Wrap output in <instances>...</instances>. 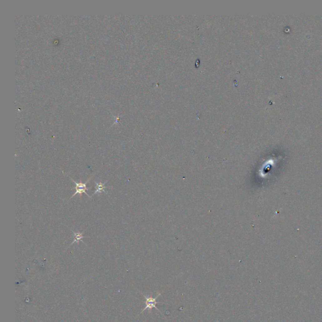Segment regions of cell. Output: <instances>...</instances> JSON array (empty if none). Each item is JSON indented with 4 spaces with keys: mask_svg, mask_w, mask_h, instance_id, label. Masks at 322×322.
Here are the masks:
<instances>
[{
    "mask_svg": "<svg viewBox=\"0 0 322 322\" xmlns=\"http://www.w3.org/2000/svg\"><path fill=\"white\" fill-rule=\"evenodd\" d=\"M91 178H89V179H88V180H87L85 183H82L81 181L79 182H76L73 179L71 178V180L74 182L75 186H76L74 188H72V190H76V191H75V193L73 194V195L71 197V198H70V199L72 198H73L75 195H79V196H81L82 193H84V194H85L86 195H87L89 198H92V196H89V195L86 193V191H87V190H89V188H88V187H87V186H86V184L89 182V181L91 179Z\"/></svg>",
    "mask_w": 322,
    "mask_h": 322,
    "instance_id": "cell-1",
    "label": "cell"
},
{
    "mask_svg": "<svg viewBox=\"0 0 322 322\" xmlns=\"http://www.w3.org/2000/svg\"><path fill=\"white\" fill-rule=\"evenodd\" d=\"M161 293H157V294L156 296L154 298V297H152V296H146V295H143V294H142L143 296L144 297V298H145V299H146V307L143 309V310L142 311V312H141V313H143L144 311H146V310H147V309H148L150 311H151L152 309V308H156L157 310H158V311L161 313V311H160V310H159V308H157L156 307V304L157 303V302L156 300L157 299V298H158L159 296H161Z\"/></svg>",
    "mask_w": 322,
    "mask_h": 322,
    "instance_id": "cell-2",
    "label": "cell"
},
{
    "mask_svg": "<svg viewBox=\"0 0 322 322\" xmlns=\"http://www.w3.org/2000/svg\"><path fill=\"white\" fill-rule=\"evenodd\" d=\"M107 182H108V181H106L103 183H102V182H97L95 181V182L97 188H96L94 193L93 194V196L95 195L97 193H105L108 194V192L106 191V189H107L106 183Z\"/></svg>",
    "mask_w": 322,
    "mask_h": 322,
    "instance_id": "cell-3",
    "label": "cell"
},
{
    "mask_svg": "<svg viewBox=\"0 0 322 322\" xmlns=\"http://www.w3.org/2000/svg\"><path fill=\"white\" fill-rule=\"evenodd\" d=\"M71 231L72 232L73 235H74V241L71 243V244H70V245H69V247H71V245H73L74 244H75V243L79 244V242L80 241H81V242H82L83 244H84L82 239L83 238L87 237H86V236H84V235H83V234L84 233V232H85L86 230H84V231H83L82 232H81V233H80V232H74V231H73V230H71Z\"/></svg>",
    "mask_w": 322,
    "mask_h": 322,
    "instance_id": "cell-4",
    "label": "cell"
}]
</instances>
